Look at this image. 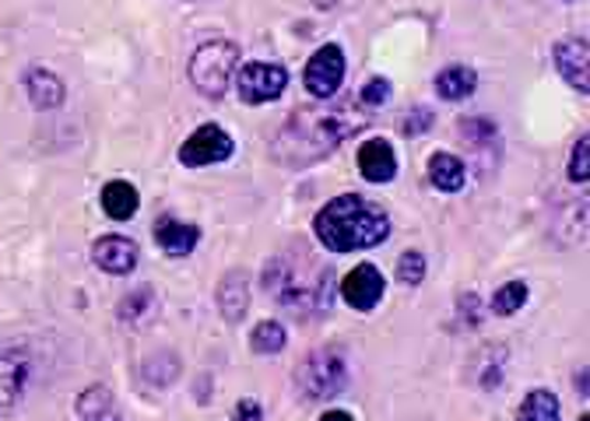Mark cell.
<instances>
[{
    "label": "cell",
    "mask_w": 590,
    "mask_h": 421,
    "mask_svg": "<svg viewBox=\"0 0 590 421\" xmlns=\"http://www.w3.org/2000/svg\"><path fill=\"white\" fill-rule=\"evenodd\" d=\"M369 124V116L359 106L331 103L316 98V106L296 109L271 141V155L281 165H310L316 159L331 155L351 133H359Z\"/></svg>",
    "instance_id": "1"
},
{
    "label": "cell",
    "mask_w": 590,
    "mask_h": 421,
    "mask_svg": "<svg viewBox=\"0 0 590 421\" xmlns=\"http://www.w3.org/2000/svg\"><path fill=\"white\" fill-rule=\"evenodd\" d=\"M316 239L331 253H351V249H369L380 246L391 235V218L383 208L369 204L359 194L334 197L331 204L313 218Z\"/></svg>",
    "instance_id": "2"
},
{
    "label": "cell",
    "mask_w": 590,
    "mask_h": 421,
    "mask_svg": "<svg viewBox=\"0 0 590 421\" xmlns=\"http://www.w3.org/2000/svg\"><path fill=\"white\" fill-rule=\"evenodd\" d=\"M306 264L292 260H275L267 267L264 284L275 292V299L285 309H292L296 316H320L331 309V289H334V274L331 267L316 264L310 257H302Z\"/></svg>",
    "instance_id": "3"
},
{
    "label": "cell",
    "mask_w": 590,
    "mask_h": 421,
    "mask_svg": "<svg viewBox=\"0 0 590 421\" xmlns=\"http://www.w3.org/2000/svg\"><path fill=\"white\" fill-rule=\"evenodd\" d=\"M235 67H240V46L229 43V39H211V43H205L194 54V60H190V81H194V89L200 95L222 98Z\"/></svg>",
    "instance_id": "4"
},
{
    "label": "cell",
    "mask_w": 590,
    "mask_h": 421,
    "mask_svg": "<svg viewBox=\"0 0 590 421\" xmlns=\"http://www.w3.org/2000/svg\"><path fill=\"white\" fill-rule=\"evenodd\" d=\"M345 383H348V365L334 348L313 351V355L302 362V369H299L302 394L313 397V400H327L334 394H342Z\"/></svg>",
    "instance_id": "5"
},
{
    "label": "cell",
    "mask_w": 590,
    "mask_h": 421,
    "mask_svg": "<svg viewBox=\"0 0 590 421\" xmlns=\"http://www.w3.org/2000/svg\"><path fill=\"white\" fill-rule=\"evenodd\" d=\"M285 84H289V71L278 63H246L240 67V74H235V92H240V98L250 106L271 103V98L285 92Z\"/></svg>",
    "instance_id": "6"
},
{
    "label": "cell",
    "mask_w": 590,
    "mask_h": 421,
    "mask_svg": "<svg viewBox=\"0 0 590 421\" xmlns=\"http://www.w3.org/2000/svg\"><path fill=\"white\" fill-rule=\"evenodd\" d=\"M342 81H345V54H342V46H320L316 54L310 57L306 63V89L310 95L316 98H331L337 89H342Z\"/></svg>",
    "instance_id": "7"
},
{
    "label": "cell",
    "mask_w": 590,
    "mask_h": 421,
    "mask_svg": "<svg viewBox=\"0 0 590 421\" xmlns=\"http://www.w3.org/2000/svg\"><path fill=\"white\" fill-rule=\"evenodd\" d=\"M232 138L215 124H205L190 141H183L180 148V162L183 165H211V162H225L232 155Z\"/></svg>",
    "instance_id": "8"
},
{
    "label": "cell",
    "mask_w": 590,
    "mask_h": 421,
    "mask_svg": "<svg viewBox=\"0 0 590 421\" xmlns=\"http://www.w3.org/2000/svg\"><path fill=\"white\" fill-rule=\"evenodd\" d=\"M342 295L351 309H359V313H369L373 306H380V299H383V274H380V267L373 264H359V267H351V274L342 281Z\"/></svg>",
    "instance_id": "9"
},
{
    "label": "cell",
    "mask_w": 590,
    "mask_h": 421,
    "mask_svg": "<svg viewBox=\"0 0 590 421\" xmlns=\"http://www.w3.org/2000/svg\"><path fill=\"white\" fill-rule=\"evenodd\" d=\"M92 260L95 267H103L106 274H130L138 267V246L124 235H103L95 246H92Z\"/></svg>",
    "instance_id": "10"
},
{
    "label": "cell",
    "mask_w": 590,
    "mask_h": 421,
    "mask_svg": "<svg viewBox=\"0 0 590 421\" xmlns=\"http://www.w3.org/2000/svg\"><path fill=\"white\" fill-rule=\"evenodd\" d=\"M359 173L369 183H391L397 176V159H394V148L391 141L373 138L359 148Z\"/></svg>",
    "instance_id": "11"
},
{
    "label": "cell",
    "mask_w": 590,
    "mask_h": 421,
    "mask_svg": "<svg viewBox=\"0 0 590 421\" xmlns=\"http://www.w3.org/2000/svg\"><path fill=\"white\" fill-rule=\"evenodd\" d=\"M555 67H559V74L577 89L580 95H587L590 81H587V39H563L555 43Z\"/></svg>",
    "instance_id": "12"
},
{
    "label": "cell",
    "mask_w": 590,
    "mask_h": 421,
    "mask_svg": "<svg viewBox=\"0 0 590 421\" xmlns=\"http://www.w3.org/2000/svg\"><path fill=\"white\" fill-rule=\"evenodd\" d=\"M28 379V365L19 351H0V414L19 404Z\"/></svg>",
    "instance_id": "13"
},
{
    "label": "cell",
    "mask_w": 590,
    "mask_h": 421,
    "mask_svg": "<svg viewBox=\"0 0 590 421\" xmlns=\"http://www.w3.org/2000/svg\"><path fill=\"white\" fill-rule=\"evenodd\" d=\"M197 239H200V229L183 225L173 214H162L155 222V243L169 253V257H187V253L197 246Z\"/></svg>",
    "instance_id": "14"
},
{
    "label": "cell",
    "mask_w": 590,
    "mask_h": 421,
    "mask_svg": "<svg viewBox=\"0 0 590 421\" xmlns=\"http://www.w3.org/2000/svg\"><path fill=\"white\" fill-rule=\"evenodd\" d=\"M25 92L32 98V106L39 109H54L63 103V81L54 71H43V67H32L25 74Z\"/></svg>",
    "instance_id": "15"
},
{
    "label": "cell",
    "mask_w": 590,
    "mask_h": 421,
    "mask_svg": "<svg viewBox=\"0 0 590 421\" xmlns=\"http://www.w3.org/2000/svg\"><path fill=\"white\" fill-rule=\"evenodd\" d=\"M218 306H222V316L229 319V324H235V319H243L246 306H250V281L243 271H232L222 289H218Z\"/></svg>",
    "instance_id": "16"
},
{
    "label": "cell",
    "mask_w": 590,
    "mask_h": 421,
    "mask_svg": "<svg viewBox=\"0 0 590 421\" xmlns=\"http://www.w3.org/2000/svg\"><path fill=\"white\" fill-rule=\"evenodd\" d=\"M429 179H432L440 190L458 194V190L464 187V179H467L464 162H461L458 155H450V151H436V155L429 159Z\"/></svg>",
    "instance_id": "17"
},
{
    "label": "cell",
    "mask_w": 590,
    "mask_h": 421,
    "mask_svg": "<svg viewBox=\"0 0 590 421\" xmlns=\"http://www.w3.org/2000/svg\"><path fill=\"white\" fill-rule=\"evenodd\" d=\"M475 89H478V74L461 63L447 67V71H440V78H436V92L450 98V103H461V98H467Z\"/></svg>",
    "instance_id": "18"
},
{
    "label": "cell",
    "mask_w": 590,
    "mask_h": 421,
    "mask_svg": "<svg viewBox=\"0 0 590 421\" xmlns=\"http://www.w3.org/2000/svg\"><path fill=\"white\" fill-rule=\"evenodd\" d=\"M138 204H141V197H138V190L130 187V183H124V179L106 183L103 208H106L109 218H116V222H127V218H134V211H138Z\"/></svg>",
    "instance_id": "19"
},
{
    "label": "cell",
    "mask_w": 590,
    "mask_h": 421,
    "mask_svg": "<svg viewBox=\"0 0 590 421\" xmlns=\"http://www.w3.org/2000/svg\"><path fill=\"white\" fill-rule=\"evenodd\" d=\"M517 421H563L559 400H555V394H548V390H531L524 397V404H520Z\"/></svg>",
    "instance_id": "20"
},
{
    "label": "cell",
    "mask_w": 590,
    "mask_h": 421,
    "mask_svg": "<svg viewBox=\"0 0 590 421\" xmlns=\"http://www.w3.org/2000/svg\"><path fill=\"white\" fill-rule=\"evenodd\" d=\"M250 344L257 355H278L285 348V327L281 324H257V330L250 334Z\"/></svg>",
    "instance_id": "21"
},
{
    "label": "cell",
    "mask_w": 590,
    "mask_h": 421,
    "mask_svg": "<svg viewBox=\"0 0 590 421\" xmlns=\"http://www.w3.org/2000/svg\"><path fill=\"white\" fill-rule=\"evenodd\" d=\"M524 302H528V284L524 281H510L493 295V313L510 316V313H517L520 306H524Z\"/></svg>",
    "instance_id": "22"
},
{
    "label": "cell",
    "mask_w": 590,
    "mask_h": 421,
    "mask_svg": "<svg viewBox=\"0 0 590 421\" xmlns=\"http://www.w3.org/2000/svg\"><path fill=\"white\" fill-rule=\"evenodd\" d=\"M155 309V295H151L148 289H138L134 292L124 306H120V316L127 319V324H144V316Z\"/></svg>",
    "instance_id": "23"
},
{
    "label": "cell",
    "mask_w": 590,
    "mask_h": 421,
    "mask_svg": "<svg viewBox=\"0 0 590 421\" xmlns=\"http://www.w3.org/2000/svg\"><path fill=\"white\" fill-rule=\"evenodd\" d=\"M421 278H426V257L421 253H404V257L397 260V281L401 284H418Z\"/></svg>",
    "instance_id": "24"
},
{
    "label": "cell",
    "mask_w": 590,
    "mask_h": 421,
    "mask_svg": "<svg viewBox=\"0 0 590 421\" xmlns=\"http://www.w3.org/2000/svg\"><path fill=\"white\" fill-rule=\"evenodd\" d=\"M359 98L366 106H386V103H391V81H386V78L366 81V89L359 92Z\"/></svg>",
    "instance_id": "25"
},
{
    "label": "cell",
    "mask_w": 590,
    "mask_h": 421,
    "mask_svg": "<svg viewBox=\"0 0 590 421\" xmlns=\"http://www.w3.org/2000/svg\"><path fill=\"white\" fill-rule=\"evenodd\" d=\"M587 148H590L587 138H580L577 148H572V159H569V179L572 183H587Z\"/></svg>",
    "instance_id": "26"
},
{
    "label": "cell",
    "mask_w": 590,
    "mask_h": 421,
    "mask_svg": "<svg viewBox=\"0 0 590 421\" xmlns=\"http://www.w3.org/2000/svg\"><path fill=\"white\" fill-rule=\"evenodd\" d=\"M429 124H432V113L429 109H415V113H408L404 116V133H426L429 130Z\"/></svg>",
    "instance_id": "27"
},
{
    "label": "cell",
    "mask_w": 590,
    "mask_h": 421,
    "mask_svg": "<svg viewBox=\"0 0 590 421\" xmlns=\"http://www.w3.org/2000/svg\"><path fill=\"white\" fill-rule=\"evenodd\" d=\"M261 418H264V411L257 400H240L232 411V421H261Z\"/></svg>",
    "instance_id": "28"
},
{
    "label": "cell",
    "mask_w": 590,
    "mask_h": 421,
    "mask_svg": "<svg viewBox=\"0 0 590 421\" xmlns=\"http://www.w3.org/2000/svg\"><path fill=\"white\" fill-rule=\"evenodd\" d=\"M89 421H120V418L113 414V408H103L99 414H89Z\"/></svg>",
    "instance_id": "29"
},
{
    "label": "cell",
    "mask_w": 590,
    "mask_h": 421,
    "mask_svg": "<svg viewBox=\"0 0 590 421\" xmlns=\"http://www.w3.org/2000/svg\"><path fill=\"white\" fill-rule=\"evenodd\" d=\"M320 421H356V418H351V414H345V411H327V414L320 418Z\"/></svg>",
    "instance_id": "30"
}]
</instances>
